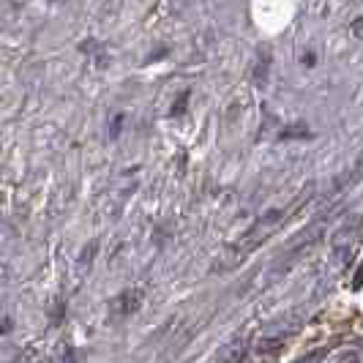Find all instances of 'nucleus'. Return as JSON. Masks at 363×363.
Wrapping results in <instances>:
<instances>
[{"instance_id": "f257e3e1", "label": "nucleus", "mask_w": 363, "mask_h": 363, "mask_svg": "<svg viewBox=\"0 0 363 363\" xmlns=\"http://www.w3.org/2000/svg\"><path fill=\"white\" fill-rule=\"evenodd\" d=\"M284 219H287V210H284V208H273V210L263 213V216L254 222V227L246 232L235 246H230V249L219 257V263L213 265V270H216V273H230V270H235V268L243 263L254 249L263 246L265 240L276 232V227H279Z\"/></svg>"}, {"instance_id": "f03ea898", "label": "nucleus", "mask_w": 363, "mask_h": 363, "mask_svg": "<svg viewBox=\"0 0 363 363\" xmlns=\"http://www.w3.org/2000/svg\"><path fill=\"white\" fill-rule=\"evenodd\" d=\"M142 300H145V293H142V290H126V293L118 295V306H115V311H118L121 317H132V314L139 311Z\"/></svg>"}, {"instance_id": "7ed1b4c3", "label": "nucleus", "mask_w": 363, "mask_h": 363, "mask_svg": "<svg viewBox=\"0 0 363 363\" xmlns=\"http://www.w3.org/2000/svg\"><path fill=\"white\" fill-rule=\"evenodd\" d=\"M268 74H270V47L263 44L260 47V58H257V66H254V82L263 88L268 82Z\"/></svg>"}, {"instance_id": "20e7f679", "label": "nucleus", "mask_w": 363, "mask_h": 363, "mask_svg": "<svg viewBox=\"0 0 363 363\" xmlns=\"http://www.w3.org/2000/svg\"><path fill=\"white\" fill-rule=\"evenodd\" d=\"M311 132H309V126L306 123H298V126H287L284 132L279 134V139L281 142H287V139H309Z\"/></svg>"}, {"instance_id": "39448f33", "label": "nucleus", "mask_w": 363, "mask_h": 363, "mask_svg": "<svg viewBox=\"0 0 363 363\" xmlns=\"http://www.w3.org/2000/svg\"><path fill=\"white\" fill-rule=\"evenodd\" d=\"M186 104H189V91H183V93L178 96V104H175V107L169 109V115H175V118H178V115H183V109H186Z\"/></svg>"}, {"instance_id": "423d86ee", "label": "nucleus", "mask_w": 363, "mask_h": 363, "mask_svg": "<svg viewBox=\"0 0 363 363\" xmlns=\"http://www.w3.org/2000/svg\"><path fill=\"white\" fill-rule=\"evenodd\" d=\"M63 314H66V306L61 303V306L52 311V325H61V323H63Z\"/></svg>"}, {"instance_id": "0eeeda50", "label": "nucleus", "mask_w": 363, "mask_h": 363, "mask_svg": "<svg viewBox=\"0 0 363 363\" xmlns=\"http://www.w3.org/2000/svg\"><path fill=\"white\" fill-rule=\"evenodd\" d=\"M121 123H123V115H115V121H112V139L121 132Z\"/></svg>"}, {"instance_id": "6e6552de", "label": "nucleus", "mask_w": 363, "mask_h": 363, "mask_svg": "<svg viewBox=\"0 0 363 363\" xmlns=\"http://www.w3.org/2000/svg\"><path fill=\"white\" fill-rule=\"evenodd\" d=\"M314 63H317V55H314V52H306V55H303V66H314Z\"/></svg>"}, {"instance_id": "1a4fd4ad", "label": "nucleus", "mask_w": 363, "mask_h": 363, "mask_svg": "<svg viewBox=\"0 0 363 363\" xmlns=\"http://www.w3.org/2000/svg\"><path fill=\"white\" fill-rule=\"evenodd\" d=\"M361 31H363V20H355V22H353V33H355V38H361Z\"/></svg>"}, {"instance_id": "9d476101", "label": "nucleus", "mask_w": 363, "mask_h": 363, "mask_svg": "<svg viewBox=\"0 0 363 363\" xmlns=\"http://www.w3.org/2000/svg\"><path fill=\"white\" fill-rule=\"evenodd\" d=\"M8 328H11V323H0V333H6Z\"/></svg>"}]
</instances>
